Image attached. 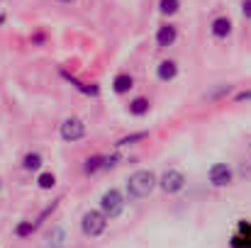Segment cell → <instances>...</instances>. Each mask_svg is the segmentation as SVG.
Instances as JSON below:
<instances>
[{"label":"cell","mask_w":251,"mask_h":248,"mask_svg":"<svg viewBox=\"0 0 251 248\" xmlns=\"http://www.w3.org/2000/svg\"><path fill=\"white\" fill-rule=\"evenodd\" d=\"M227 92H232V85H222L220 90H215V92H210L207 97H220V95H227Z\"/></svg>","instance_id":"cell-22"},{"label":"cell","mask_w":251,"mask_h":248,"mask_svg":"<svg viewBox=\"0 0 251 248\" xmlns=\"http://www.w3.org/2000/svg\"><path fill=\"white\" fill-rule=\"evenodd\" d=\"M232 248H251V224L239 222V231L232 236Z\"/></svg>","instance_id":"cell-10"},{"label":"cell","mask_w":251,"mask_h":248,"mask_svg":"<svg viewBox=\"0 0 251 248\" xmlns=\"http://www.w3.org/2000/svg\"><path fill=\"white\" fill-rule=\"evenodd\" d=\"M37 185H39L42 190H51V187L56 185V175H54V173H42V175L37 178Z\"/></svg>","instance_id":"cell-17"},{"label":"cell","mask_w":251,"mask_h":248,"mask_svg":"<svg viewBox=\"0 0 251 248\" xmlns=\"http://www.w3.org/2000/svg\"><path fill=\"white\" fill-rule=\"evenodd\" d=\"M147 136H149L147 132H137V134H129V136L120 139L115 146H117V149H122V146H129V144H134V141H142V139H147Z\"/></svg>","instance_id":"cell-18"},{"label":"cell","mask_w":251,"mask_h":248,"mask_svg":"<svg viewBox=\"0 0 251 248\" xmlns=\"http://www.w3.org/2000/svg\"><path fill=\"white\" fill-rule=\"evenodd\" d=\"M117 163H120V156H117V154L105 156V158H102V170H110V168H115Z\"/></svg>","instance_id":"cell-20"},{"label":"cell","mask_w":251,"mask_h":248,"mask_svg":"<svg viewBox=\"0 0 251 248\" xmlns=\"http://www.w3.org/2000/svg\"><path fill=\"white\" fill-rule=\"evenodd\" d=\"M85 122L83 119H78V117H69V119H64L61 122V127H59V134H61V139L64 141H81L85 136Z\"/></svg>","instance_id":"cell-4"},{"label":"cell","mask_w":251,"mask_h":248,"mask_svg":"<svg viewBox=\"0 0 251 248\" xmlns=\"http://www.w3.org/2000/svg\"><path fill=\"white\" fill-rule=\"evenodd\" d=\"M0 187H2V185H0Z\"/></svg>","instance_id":"cell-26"},{"label":"cell","mask_w":251,"mask_h":248,"mask_svg":"<svg viewBox=\"0 0 251 248\" xmlns=\"http://www.w3.org/2000/svg\"><path fill=\"white\" fill-rule=\"evenodd\" d=\"M105 226H107V219H105V214L100 209H88L83 214V219H81V229H83L85 236H90V239L100 236L105 231Z\"/></svg>","instance_id":"cell-3"},{"label":"cell","mask_w":251,"mask_h":248,"mask_svg":"<svg viewBox=\"0 0 251 248\" xmlns=\"http://www.w3.org/2000/svg\"><path fill=\"white\" fill-rule=\"evenodd\" d=\"M56 2H61V5H71L74 0H56Z\"/></svg>","instance_id":"cell-25"},{"label":"cell","mask_w":251,"mask_h":248,"mask_svg":"<svg viewBox=\"0 0 251 248\" xmlns=\"http://www.w3.org/2000/svg\"><path fill=\"white\" fill-rule=\"evenodd\" d=\"M237 102H249L251 100V90H244V92H237V97H234Z\"/></svg>","instance_id":"cell-24"},{"label":"cell","mask_w":251,"mask_h":248,"mask_svg":"<svg viewBox=\"0 0 251 248\" xmlns=\"http://www.w3.org/2000/svg\"><path fill=\"white\" fill-rule=\"evenodd\" d=\"M132 88H134V78H132L129 73H117V76H115L112 90H115L117 95H125V92H129Z\"/></svg>","instance_id":"cell-11"},{"label":"cell","mask_w":251,"mask_h":248,"mask_svg":"<svg viewBox=\"0 0 251 248\" xmlns=\"http://www.w3.org/2000/svg\"><path fill=\"white\" fill-rule=\"evenodd\" d=\"M242 15H244L247 20H251V0H244V2H242Z\"/></svg>","instance_id":"cell-23"},{"label":"cell","mask_w":251,"mask_h":248,"mask_svg":"<svg viewBox=\"0 0 251 248\" xmlns=\"http://www.w3.org/2000/svg\"><path fill=\"white\" fill-rule=\"evenodd\" d=\"M207 178H210V182H212L215 187H225V185L232 182V168L227 163H215L210 168Z\"/></svg>","instance_id":"cell-6"},{"label":"cell","mask_w":251,"mask_h":248,"mask_svg":"<svg viewBox=\"0 0 251 248\" xmlns=\"http://www.w3.org/2000/svg\"><path fill=\"white\" fill-rule=\"evenodd\" d=\"M32 231H34V224H32V222H22V224H17V229H15V234H17L20 239L29 236Z\"/></svg>","instance_id":"cell-19"},{"label":"cell","mask_w":251,"mask_h":248,"mask_svg":"<svg viewBox=\"0 0 251 248\" xmlns=\"http://www.w3.org/2000/svg\"><path fill=\"white\" fill-rule=\"evenodd\" d=\"M102 158H105V156H90V158H85L83 170L85 173H98V170H102Z\"/></svg>","instance_id":"cell-16"},{"label":"cell","mask_w":251,"mask_h":248,"mask_svg":"<svg viewBox=\"0 0 251 248\" xmlns=\"http://www.w3.org/2000/svg\"><path fill=\"white\" fill-rule=\"evenodd\" d=\"M210 32H212V37H215V39H227V37L232 34V20H229L227 15L215 17V20H212V24H210Z\"/></svg>","instance_id":"cell-7"},{"label":"cell","mask_w":251,"mask_h":248,"mask_svg":"<svg viewBox=\"0 0 251 248\" xmlns=\"http://www.w3.org/2000/svg\"><path fill=\"white\" fill-rule=\"evenodd\" d=\"M178 7H180V0H159V12L166 15V17L176 15Z\"/></svg>","instance_id":"cell-15"},{"label":"cell","mask_w":251,"mask_h":248,"mask_svg":"<svg viewBox=\"0 0 251 248\" xmlns=\"http://www.w3.org/2000/svg\"><path fill=\"white\" fill-rule=\"evenodd\" d=\"M159 187L168 192V195H176V192H180L183 187H185V175L180 173V170H176V168H171L166 170L161 178H159Z\"/></svg>","instance_id":"cell-5"},{"label":"cell","mask_w":251,"mask_h":248,"mask_svg":"<svg viewBox=\"0 0 251 248\" xmlns=\"http://www.w3.org/2000/svg\"><path fill=\"white\" fill-rule=\"evenodd\" d=\"M61 76H64L66 81L71 83V85H74L76 90H81L83 95H98V85H85V83H81L78 78H74V76H71L69 71H61Z\"/></svg>","instance_id":"cell-13"},{"label":"cell","mask_w":251,"mask_h":248,"mask_svg":"<svg viewBox=\"0 0 251 248\" xmlns=\"http://www.w3.org/2000/svg\"><path fill=\"white\" fill-rule=\"evenodd\" d=\"M176 39H178V29H176L173 24H161V27L156 29V44H159L161 49L173 46Z\"/></svg>","instance_id":"cell-8"},{"label":"cell","mask_w":251,"mask_h":248,"mask_svg":"<svg viewBox=\"0 0 251 248\" xmlns=\"http://www.w3.org/2000/svg\"><path fill=\"white\" fill-rule=\"evenodd\" d=\"M44 163V158L39 156V154H27L25 158H22V168L25 170H39Z\"/></svg>","instance_id":"cell-14"},{"label":"cell","mask_w":251,"mask_h":248,"mask_svg":"<svg viewBox=\"0 0 251 248\" xmlns=\"http://www.w3.org/2000/svg\"><path fill=\"white\" fill-rule=\"evenodd\" d=\"M149 110H151V102H149L147 97H134V100L129 102V112H132L134 117H144Z\"/></svg>","instance_id":"cell-12"},{"label":"cell","mask_w":251,"mask_h":248,"mask_svg":"<svg viewBox=\"0 0 251 248\" xmlns=\"http://www.w3.org/2000/svg\"><path fill=\"white\" fill-rule=\"evenodd\" d=\"M176 76H178V64L173 61V59H164L159 66H156V78L164 83H171L176 81Z\"/></svg>","instance_id":"cell-9"},{"label":"cell","mask_w":251,"mask_h":248,"mask_svg":"<svg viewBox=\"0 0 251 248\" xmlns=\"http://www.w3.org/2000/svg\"><path fill=\"white\" fill-rule=\"evenodd\" d=\"M51 244H54V246H61V244H64V229H56V231L51 234Z\"/></svg>","instance_id":"cell-21"},{"label":"cell","mask_w":251,"mask_h":248,"mask_svg":"<svg viewBox=\"0 0 251 248\" xmlns=\"http://www.w3.org/2000/svg\"><path fill=\"white\" fill-rule=\"evenodd\" d=\"M122 209H125V197H122V192L115 190V187L105 190L102 197H100V212L105 214V219H117V217L122 214Z\"/></svg>","instance_id":"cell-2"},{"label":"cell","mask_w":251,"mask_h":248,"mask_svg":"<svg viewBox=\"0 0 251 248\" xmlns=\"http://www.w3.org/2000/svg\"><path fill=\"white\" fill-rule=\"evenodd\" d=\"M156 185H159V178L151 170H137L127 180V197L129 200H144L154 192Z\"/></svg>","instance_id":"cell-1"}]
</instances>
